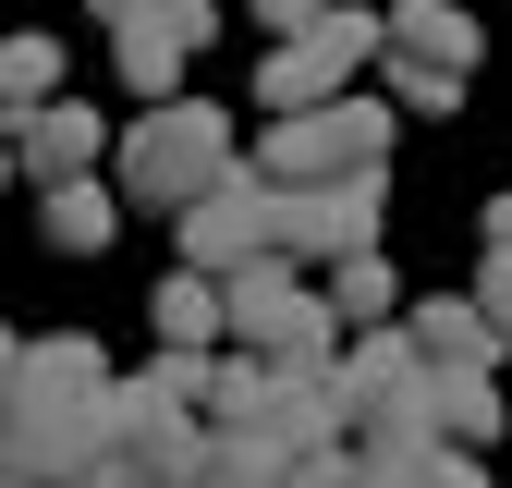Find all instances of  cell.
Listing matches in <instances>:
<instances>
[{"label": "cell", "mask_w": 512, "mask_h": 488, "mask_svg": "<svg viewBox=\"0 0 512 488\" xmlns=\"http://www.w3.org/2000/svg\"><path fill=\"white\" fill-rule=\"evenodd\" d=\"M0 488H122V464H110V354L86 330H49V342L13 354Z\"/></svg>", "instance_id": "cell-1"}, {"label": "cell", "mask_w": 512, "mask_h": 488, "mask_svg": "<svg viewBox=\"0 0 512 488\" xmlns=\"http://www.w3.org/2000/svg\"><path fill=\"white\" fill-rule=\"evenodd\" d=\"M244 159H232V110H208V98H159L135 135H110V196L122 208H159V220H183L196 196H220Z\"/></svg>", "instance_id": "cell-2"}, {"label": "cell", "mask_w": 512, "mask_h": 488, "mask_svg": "<svg viewBox=\"0 0 512 488\" xmlns=\"http://www.w3.org/2000/svg\"><path fill=\"white\" fill-rule=\"evenodd\" d=\"M256 183L269 196H342V183H391V110L378 98H330L256 135Z\"/></svg>", "instance_id": "cell-3"}, {"label": "cell", "mask_w": 512, "mask_h": 488, "mask_svg": "<svg viewBox=\"0 0 512 488\" xmlns=\"http://www.w3.org/2000/svg\"><path fill=\"white\" fill-rule=\"evenodd\" d=\"M220 342H232L244 366H281V379H317V366L342 354V330H330V305H317V281L281 269V257H256V269L220 281Z\"/></svg>", "instance_id": "cell-4"}, {"label": "cell", "mask_w": 512, "mask_h": 488, "mask_svg": "<svg viewBox=\"0 0 512 488\" xmlns=\"http://www.w3.org/2000/svg\"><path fill=\"white\" fill-rule=\"evenodd\" d=\"M330 427H342V452L427 440V366L403 330H354V354H330Z\"/></svg>", "instance_id": "cell-5"}, {"label": "cell", "mask_w": 512, "mask_h": 488, "mask_svg": "<svg viewBox=\"0 0 512 488\" xmlns=\"http://www.w3.org/2000/svg\"><path fill=\"white\" fill-rule=\"evenodd\" d=\"M378 61H391L403 110H464V86H476L488 37H476V13H464V0H403V13H378Z\"/></svg>", "instance_id": "cell-6"}, {"label": "cell", "mask_w": 512, "mask_h": 488, "mask_svg": "<svg viewBox=\"0 0 512 488\" xmlns=\"http://www.w3.org/2000/svg\"><path fill=\"white\" fill-rule=\"evenodd\" d=\"M378 61V13H317V25H293L269 61H256V98H269V122H293V110H330V98H354V74Z\"/></svg>", "instance_id": "cell-7"}, {"label": "cell", "mask_w": 512, "mask_h": 488, "mask_svg": "<svg viewBox=\"0 0 512 488\" xmlns=\"http://www.w3.org/2000/svg\"><path fill=\"white\" fill-rule=\"evenodd\" d=\"M378 208H391V183H342V196H269V257L330 281L342 257H378Z\"/></svg>", "instance_id": "cell-8"}, {"label": "cell", "mask_w": 512, "mask_h": 488, "mask_svg": "<svg viewBox=\"0 0 512 488\" xmlns=\"http://www.w3.org/2000/svg\"><path fill=\"white\" fill-rule=\"evenodd\" d=\"M256 257H269V183L232 171L220 196L183 208V269H196V281H232V269H256Z\"/></svg>", "instance_id": "cell-9"}, {"label": "cell", "mask_w": 512, "mask_h": 488, "mask_svg": "<svg viewBox=\"0 0 512 488\" xmlns=\"http://www.w3.org/2000/svg\"><path fill=\"white\" fill-rule=\"evenodd\" d=\"M0 147H13V171L49 196V183H98V159H110V122H98L86 98H49V110H25Z\"/></svg>", "instance_id": "cell-10"}, {"label": "cell", "mask_w": 512, "mask_h": 488, "mask_svg": "<svg viewBox=\"0 0 512 488\" xmlns=\"http://www.w3.org/2000/svg\"><path fill=\"white\" fill-rule=\"evenodd\" d=\"M391 330L415 342V366H427V379H500V354H512V342H500V330L476 318L464 293H415Z\"/></svg>", "instance_id": "cell-11"}, {"label": "cell", "mask_w": 512, "mask_h": 488, "mask_svg": "<svg viewBox=\"0 0 512 488\" xmlns=\"http://www.w3.org/2000/svg\"><path fill=\"white\" fill-rule=\"evenodd\" d=\"M110 37H159V49H208L220 37V0H86Z\"/></svg>", "instance_id": "cell-12"}, {"label": "cell", "mask_w": 512, "mask_h": 488, "mask_svg": "<svg viewBox=\"0 0 512 488\" xmlns=\"http://www.w3.org/2000/svg\"><path fill=\"white\" fill-rule=\"evenodd\" d=\"M317 305H330V330H391L403 318V281H391V257H342L330 281H317Z\"/></svg>", "instance_id": "cell-13"}, {"label": "cell", "mask_w": 512, "mask_h": 488, "mask_svg": "<svg viewBox=\"0 0 512 488\" xmlns=\"http://www.w3.org/2000/svg\"><path fill=\"white\" fill-rule=\"evenodd\" d=\"M500 379H427V440H452V452H488L500 440Z\"/></svg>", "instance_id": "cell-14"}, {"label": "cell", "mask_w": 512, "mask_h": 488, "mask_svg": "<svg viewBox=\"0 0 512 488\" xmlns=\"http://www.w3.org/2000/svg\"><path fill=\"white\" fill-rule=\"evenodd\" d=\"M37 220H49V244H61V257H98V244L122 232V196H110V183H49V196H37Z\"/></svg>", "instance_id": "cell-15"}, {"label": "cell", "mask_w": 512, "mask_h": 488, "mask_svg": "<svg viewBox=\"0 0 512 488\" xmlns=\"http://www.w3.org/2000/svg\"><path fill=\"white\" fill-rule=\"evenodd\" d=\"M61 98V37H0V135Z\"/></svg>", "instance_id": "cell-16"}, {"label": "cell", "mask_w": 512, "mask_h": 488, "mask_svg": "<svg viewBox=\"0 0 512 488\" xmlns=\"http://www.w3.org/2000/svg\"><path fill=\"white\" fill-rule=\"evenodd\" d=\"M159 354H220V281H196V269L159 281Z\"/></svg>", "instance_id": "cell-17"}, {"label": "cell", "mask_w": 512, "mask_h": 488, "mask_svg": "<svg viewBox=\"0 0 512 488\" xmlns=\"http://www.w3.org/2000/svg\"><path fill=\"white\" fill-rule=\"evenodd\" d=\"M391 464H403V488H488V452H452V440H403Z\"/></svg>", "instance_id": "cell-18"}, {"label": "cell", "mask_w": 512, "mask_h": 488, "mask_svg": "<svg viewBox=\"0 0 512 488\" xmlns=\"http://www.w3.org/2000/svg\"><path fill=\"white\" fill-rule=\"evenodd\" d=\"M110 61H122V86H135L147 110H159V98L183 86V49H159V37H110Z\"/></svg>", "instance_id": "cell-19"}, {"label": "cell", "mask_w": 512, "mask_h": 488, "mask_svg": "<svg viewBox=\"0 0 512 488\" xmlns=\"http://www.w3.org/2000/svg\"><path fill=\"white\" fill-rule=\"evenodd\" d=\"M464 305H476V318L512 342V244H488V269H476V293H464Z\"/></svg>", "instance_id": "cell-20"}, {"label": "cell", "mask_w": 512, "mask_h": 488, "mask_svg": "<svg viewBox=\"0 0 512 488\" xmlns=\"http://www.w3.org/2000/svg\"><path fill=\"white\" fill-rule=\"evenodd\" d=\"M244 13H256V25H281V37H293V25H317V13H342V0H244Z\"/></svg>", "instance_id": "cell-21"}, {"label": "cell", "mask_w": 512, "mask_h": 488, "mask_svg": "<svg viewBox=\"0 0 512 488\" xmlns=\"http://www.w3.org/2000/svg\"><path fill=\"white\" fill-rule=\"evenodd\" d=\"M293 488H354V452H317V464H293Z\"/></svg>", "instance_id": "cell-22"}, {"label": "cell", "mask_w": 512, "mask_h": 488, "mask_svg": "<svg viewBox=\"0 0 512 488\" xmlns=\"http://www.w3.org/2000/svg\"><path fill=\"white\" fill-rule=\"evenodd\" d=\"M476 244H512V196H488V208H476Z\"/></svg>", "instance_id": "cell-23"}, {"label": "cell", "mask_w": 512, "mask_h": 488, "mask_svg": "<svg viewBox=\"0 0 512 488\" xmlns=\"http://www.w3.org/2000/svg\"><path fill=\"white\" fill-rule=\"evenodd\" d=\"M13 354H25V342H13V330H0V391H13Z\"/></svg>", "instance_id": "cell-24"}, {"label": "cell", "mask_w": 512, "mask_h": 488, "mask_svg": "<svg viewBox=\"0 0 512 488\" xmlns=\"http://www.w3.org/2000/svg\"><path fill=\"white\" fill-rule=\"evenodd\" d=\"M0 183H13V147H0Z\"/></svg>", "instance_id": "cell-25"}]
</instances>
